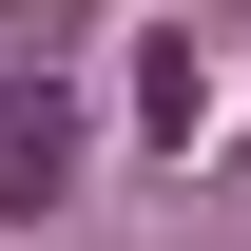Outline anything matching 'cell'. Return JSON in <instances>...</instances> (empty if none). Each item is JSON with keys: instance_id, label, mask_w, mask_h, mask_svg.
<instances>
[{"instance_id": "obj_1", "label": "cell", "mask_w": 251, "mask_h": 251, "mask_svg": "<svg viewBox=\"0 0 251 251\" xmlns=\"http://www.w3.org/2000/svg\"><path fill=\"white\" fill-rule=\"evenodd\" d=\"M58 174H77V97L0 77V213H58Z\"/></svg>"}]
</instances>
